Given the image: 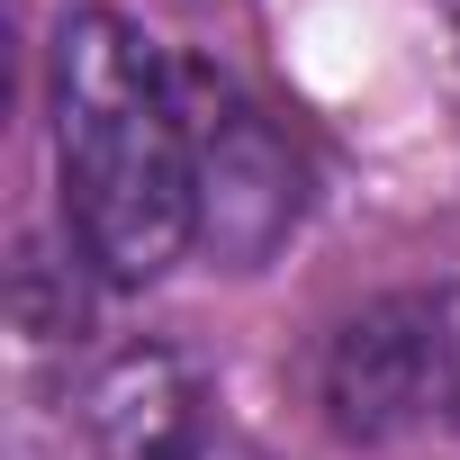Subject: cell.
I'll list each match as a JSON object with an SVG mask.
<instances>
[{"mask_svg": "<svg viewBox=\"0 0 460 460\" xmlns=\"http://www.w3.org/2000/svg\"><path fill=\"white\" fill-rule=\"evenodd\" d=\"M316 406L343 442H424L460 433V280L370 298L325 334Z\"/></svg>", "mask_w": 460, "mask_h": 460, "instance_id": "cell-2", "label": "cell"}, {"mask_svg": "<svg viewBox=\"0 0 460 460\" xmlns=\"http://www.w3.org/2000/svg\"><path fill=\"white\" fill-rule=\"evenodd\" d=\"M181 100H190V154H199V235L253 271L289 226H298V154L271 127V109H253L226 73L181 64Z\"/></svg>", "mask_w": 460, "mask_h": 460, "instance_id": "cell-3", "label": "cell"}, {"mask_svg": "<svg viewBox=\"0 0 460 460\" xmlns=\"http://www.w3.org/2000/svg\"><path fill=\"white\" fill-rule=\"evenodd\" d=\"M55 172L64 226L100 280H163L199 235L181 64H163V46L118 10H73L55 37Z\"/></svg>", "mask_w": 460, "mask_h": 460, "instance_id": "cell-1", "label": "cell"}, {"mask_svg": "<svg viewBox=\"0 0 460 460\" xmlns=\"http://www.w3.org/2000/svg\"><path fill=\"white\" fill-rule=\"evenodd\" d=\"M100 460H199L208 451V379L172 343H127L82 397Z\"/></svg>", "mask_w": 460, "mask_h": 460, "instance_id": "cell-4", "label": "cell"}]
</instances>
